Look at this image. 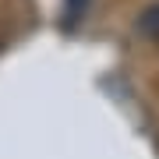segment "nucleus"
Wrapping results in <instances>:
<instances>
[{"instance_id":"nucleus-1","label":"nucleus","mask_w":159,"mask_h":159,"mask_svg":"<svg viewBox=\"0 0 159 159\" xmlns=\"http://www.w3.org/2000/svg\"><path fill=\"white\" fill-rule=\"evenodd\" d=\"M138 29H142L145 35H159V4L152 7V11L142 14V21H138Z\"/></svg>"},{"instance_id":"nucleus-2","label":"nucleus","mask_w":159,"mask_h":159,"mask_svg":"<svg viewBox=\"0 0 159 159\" xmlns=\"http://www.w3.org/2000/svg\"><path fill=\"white\" fill-rule=\"evenodd\" d=\"M89 0H67V11H64V25H74L81 14H85Z\"/></svg>"}]
</instances>
